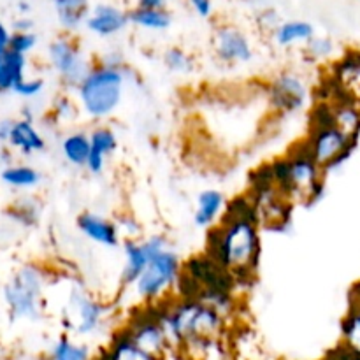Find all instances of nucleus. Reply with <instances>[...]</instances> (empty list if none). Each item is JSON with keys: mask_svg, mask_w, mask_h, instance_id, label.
<instances>
[{"mask_svg": "<svg viewBox=\"0 0 360 360\" xmlns=\"http://www.w3.org/2000/svg\"><path fill=\"white\" fill-rule=\"evenodd\" d=\"M204 253L232 274L239 295L246 294L259 280L262 229L250 218H220L206 231Z\"/></svg>", "mask_w": 360, "mask_h": 360, "instance_id": "nucleus-1", "label": "nucleus"}, {"mask_svg": "<svg viewBox=\"0 0 360 360\" xmlns=\"http://www.w3.org/2000/svg\"><path fill=\"white\" fill-rule=\"evenodd\" d=\"M162 323L172 350L181 352L199 341L221 340L229 329V320L197 299H164Z\"/></svg>", "mask_w": 360, "mask_h": 360, "instance_id": "nucleus-2", "label": "nucleus"}, {"mask_svg": "<svg viewBox=\"0 0 360 360\" xmlns=\"http://www.w3.org/2000/svg\"><path fill=\"white\" fill-rule=\"evenodd\" d=\"M130 76H134V70L127 63L112 67L94 60L91 69L74 90L83 115L94 122L111 118L122 105Z\"/></svg>", "mask_w": 360, "mask_h": 360, "instance_id": "nucleus-3", "label": "nucleus"}, {"mask_svg": "<svg viewBox=\"0 0 360 360\" xmlns=\"http://www.w3.org/2000/svg\"><path fill=\"white\" fill-rule=\"evenodd\" d=\"M49 274L37 262L21 264L2 287V301L9 322L35 323L46 309Z\"/></svg>", "mask_w": 360, "mask_h": 360, "instance_id": "nucleus-4", "label": "nucleus"}, {"mask_svg": "<svg viewBox=\"0 0 360 360\" xmlns=\"http://www.w3.org/2000/svg\"><path fill=\"white\" fill-rule=\"evenodd\" d=\"M60 313L65 334L72 338H94L108 327L111 308L77 281L65 290Z\"/></svg>", "mask_w": 360, "mask_h": 360, "instance_id": "nucleus-5", "label": "nucleus"}, {"mask_svg": "<svg viewBox=\"0 0 360 360\" xmlns=\"http://www.w3.org/2000/svg\"><path fill=\"white\" fill-rule=\"evenodd\" d=\"M285 158H287L285 197L294 204H302L306 207L316 206L326 197V174L308 151L304 139L295 143L285 153Z\"/></svg>", "mask_w": 360, "mask_h": 360, "instance_id": "nucleus-6", "label": "nucleus"}, {"mask_svg": "<svg viewBox=\"0 0 360 360\" xmlns=\"http://www.w3.org/2000/svg\"><path fill=\"white\" fill-rule=\"evenodd\" d=\"M183 260L172 246L162 250L150 259L143 274L137 278L132 288L127 292L134 295L137 306L155 304L158 301L171 297L174 285L181 274ZM125 292V294H127Z\"/></svg>", "mask_w": 360, "mask_h": 360, "instance_id": "nucleus-7", "label": "nucleus"}, {"mask_svg": "<svg viewBox=\"0 0 360 360\" xmlns=\"http://www.w3.org/2000/svg\"><path fill=\"white\" fill-rule=\"evenodd\" d=\"M162 311H164V301L134 306L122 327L132 338L134 343L139 345L148 354L167 359V355L174 350L162 323Z\"/></svg>", "mask_w": 360, "mask_h": 360, "instance_id": "nucleus-8", "label": "nucleus"}, {"mask_svg": "<svg viewBox=\"0 0 360 360\" xmlns=\"http://www.w3.org/2000/svg\"><path fill=\"white\" fill-rule=\"evenodd\" d=\"M46 58L67 91L76 90L94 65V60L86 55L76 35L69 34L58 35L49 42Z\"/></svg>", "mask_w": 360, "mask_h": 360, "instance_id": "nucleus-9", "label": "nucleus"}, {"mask_svg": "<svg viewBox=\"0 0 360 360\" xmlns=\"http://www.w3.org/2000/svg\"><path fill=\"white\" fill-rule=\"evenodd\" d=\"M304 143L316 164L322 167L323 174H329L340 169L352 157L357 148L359 137L350 136L334 123V125L309 129Z\"/></svg>", "mask_w": 360, "mask_h": 360, "instance_id": "nucleus-10", "label": "nucleus"}, {"mask_svg": "<svg viewBox=\"0 0 360 360\" xmlns=\"http://www.w3.org/2000/svg\"><path fill=\"white\" fill-rule=\"evenodd\" d=\"M267 105L278 116H294L304 111L311 91L306 77L292 69L274 74L264 86Z\"/></svg>", "mask_w": 360, "mask_h": 360, "instance_id": "nucleus-11", "label": "nucleus"}, {"mask_svg": "<svg viewBox=\"0 0 360 360\" xmlns=\"http://www.w3.org/2000/svg\"><path fill=\"white\" fill-rule=\"evenodd\" d=\"M255 207L257 221L264 231L274 234H287L294 224L295 204L283 195L276 186L248 190L246 192Z\"/></svg>", "mask_w": 360, "mask_h": 360, "instance_id": "nucleus-12", "label": "nucleus"}, {"mask_svg": "<svg viewBox=\"0 0 360 360\" xmlns=\"http://www.w3.org/2000/svg\"><path fill=\"white\" fill-rule=\"evenodd\" d=\"M169 246H172L171 239L165 234H151L144 239H123L122 250L125 260H123L122 273H120V285L123 288V294L132 288L151 257Z\"/></svg>", "mask_w": 360, "mask_h": 360, "instance_id": "nucleus-13", "label": "nucleus"}, {"mask_svg": "<svg viewBox=\"0 0 360 360\" xmlns=\"http://www.w3.org/2000/svg\"><path fill=\"white\" fill-rule=\"evenodd\" d=\"M211 46H213L214 58L225 67L246 65L255 58L252 39L238 25H217L211 37Z\"/></svg>", "mask_w": 360, "mask_h": 360, "instance_id": "nucleus-14", "label": "nucleus"}, {"mask_svg": "<svg viewBox=\"0 0 360 360\" xmlns=\"http://www.w3.org/2000/svg\"><path fill=\"white\" fill-rule=\"evenodd\" d=\"M181 273L199 287L200 294L202 292H234L238 294L232 274L204 252L183 260Z\"/></svg>", "mask_w": 360, "mask_h": 360, "instance_id": "nucleus-15", "label": "nucleus"}, {"mask_svg": "<svg viewBox=\"0 0 360 360\" xmlns=\"http://www.w3.org/2000/svg\"><path fill=\"white\" fill-rule=\"evenodd\" d=\"M130 25L129 11L111 2H101L90 7L84 28L97 37L109 39L122 34Z\"/></svg>", "mask_w": 360, "mask_h": 360, "instance_id": "nucleus-16", "label": "nucleus"}, {"mask_svg": "<svg viewBox=\"0 0 360 360\" xmlns=\"http://www.w3.org/2000/svg\"><path fill=\"white\" fill-rule=\"evenodd\" d=\"M76 227L88 241L101 245L104 248H118L122 246V236H120L118 225L111 218H105L94 211H84L77 214Z\"/></svg>", "mask_w": 360, "mask_h": 360, "instance_id": "nucleus-17", "label": "nucleus"}, {"mask_svg": "<svg viewBox=\"0 0 360 360\" xmlns=\"http://www.w3.org/2000/svg\"><path fill=\"white\" fill-rule=\"evenodd\" d=\"M90 137V155L84 164L88 174L101 176L105 169V162L118 150V136L109 125H98L88 132Z\"/></svg>", "mask_w": 360, "mask_h": 360, "instance_id": "nucleus-18", "label": "nucleus"}, {"mask_svg": "<svg viewBox=\"0 0 360 360\" xmlns=\"http://www.w3.org/2000/svg\"><path fill=\"white\" fill-rule=\"evenodd\" d=\"M7 144L21 157H34L37 153H44L48 148L44 134L35 127L34 122L18 118L13 120L7 136Z\"/></svg>", "mask_w": 360, "mask_h": 360, "instance_id": "nucleus-19", "label": "nucleus"}, {"mask_svg": "<svg viewBox=\"0 0 360 360\" xmlns=\"http://www.w3.org/2000/svg\"><path fill=\"white\" fill-rule=\"evenodd\" d=\"M91 360H165L148 354L146 350L134 343L123 327H118L109 338L108 347L102 348Z\"/></svg>", "mask_w": 360, "mask_h": 360, "instance_id": "nucleus-20", "label": "nucleus"}, {"mask_svg": "<svg viewBox=\"0 0 360 360\" xmlns=\"http://www.w3.org/2000/svg\"><path fill=\"white\" fill-rule=\"evenodd\" d=\"M225 193L217 188H206L197 195L195 210H193L192 220L197 229H207L214 227L220 221L221 214L225 211Z\"/></svg>", "mask_w": 360, "mask_h": 360, "instance_id": "nucleus-21", "label": "nucleus"}, {"mask_svg": "<svg viewBox=\"0 0 360 360\" xmlns=\"http://www.w3.org/2000/svg\"><path fill=\"white\" fill-rule=\"evenodd\" d=\"M51 4L63 34L74 35L81 27H84V21L90 13L88 0H51Z\"/></svg>", "mask_w": 360, "mask_h": 360, "instance_id": "nucleus-22", "label": "nucleus"}, {"mask_svg": "<svg viewBox=\"0 0 360 360\" xmlns=\"http://www.w3.org/2000/svg\"><path fill=\"white\" fill-rule=\"evenodd\" d=\"M316 32L313 23L306 20H285L280 21L273 30L274 44L280 48H294V46H304L311 37H315Z\"/></svg>", "mask_w": 360, "mask_h": 360, "instance_id": "nucleus-23", "label": "nucleus"}, {"mask_svg": "<svg viewBox=\"0 0 360 360\" xmlns=\"http://www.w3.org/2000/svg\"><path fill=\"white\" fill-rule=\"evenodd\" d=\"M60 153L62 158L72 167L84 169L90 155V137L84 130H72L60 139Z\"/></svg>", "mask_w": 360, "mask_h": 360, "instance_id": "nucleus-24", "label": "nucleus"}, {"mask_svg": "<svg viewBox=\"0 0 360 360\" xmlns=\"http://www.w3.org/2000/svg\"><path fill=\"white\" fill-rule=\"evenodd\" d=\"M0 181L14 190H32L42 183V174L30 164H9L0 171Z\"/></svg>", "mask_w": 360, "mask_h": 360, "instance_id": "nucleus-25", "label": "nucleus"}, {"mask_svg": "<svg viewBox=\"0 0 360 360\" xmlns=\"http://www.w3.org/2000/svg\"><path fill=\"white\" fill-rule=\"evenodd\" d=\"M91 350L83 341L74 340L69 334H60L53 345L49 347L48 354L42 355L41 360H91Z\"/></svg>", "mask_w": 360, "mask_h": 360, "instance_id": "nucleus-26", "label": "nucleus"}, {"mask_svg": "<svg viewBox=\"0 0 360 360\" xmlns=\"http://www.w3.org/2000/svg\"><path fill=\"white\" fill-rule=\"evenodd\" d=\"M27 56L7 49L0 63V94H9L14 90V86L27 76Z\"/></svg>", "mask_w": 360, "mask_h": 360, "instance_id": "nucleus-27", "label": "nucleus"}, {"mask_svg": "<svg viewBox=\"0 0 360 360\" xmlns=\"http://www.w3.org/2000/svg\"><path fill=\"white\" fill-rule=\"evenodd\" d=\"M130 25L148 32H165L172 25V14L169 9H139L132 7L129 11Z\"/></svg>", "mask_w": 360, "mask_h": 360, "instance_id": "nucleus-28", "label": "nucleus"}, {"mask_svg": "<svg viewBox=\"0 0 360 360\" xmlns=\"http://www.w3.org/2000/svg\"><path fill=\"white\" fill-rule=\"evenodd\" d=\"M7 217L25 229L35 227L41 220V202L32 195H23L7 207Z\"/></svg>", "mask_w": 360, "mask_h": 360, "instance_id": "nucleus-29", "label": "nucleus"}, {"mask_svg": "<svg viewBox=\"0 0 360 360\" xmlns=\"http://www.w3.org/2000/svg\"><path fill=\"white\" fill-rule=\"evenodd\" d=\"M162 62H164L165 69L178 76H190L197 70L195 56L192 53L186 51L185 48L179 46H171L162 53Z\"/></svg>", "mask_w": 360, "mask_h": 360, "instance_id": "nucleus-30", "label": "nucleus"}, {"mask_svg": "<svg viewBox=\"0 0 360 360\" xmlns=\"http://www.w3.org/2000/svg\"><path fill=\"white\" fill-rule=\"evenodd\" d=\"M341 347L360 355V304L352 302L350 309L341 322Z\"/></svg>", "mask_w": 360, "mask_h": 360, "instance_id": "nucleus-31", "label": "nucleus"}, {"mask_svg": "<svg viewBox=\"0 0 360 360\" xmlns=\"http://www.w3.org/2000/svg\"><path fill=\"white\" fill-rule=\"evenodd\" d=\"M334 108V122L350 136H360V109L350 101L330 102Z\"/></svg>", "mask_w": 360, "mask_h": 360, "instance_id": "nucleus-32", "label": "nucleus"}, {"mask_svg": "<svg viewBox=\"0 0 360 360\" xmlns=\"http://www.w3.org/2000/svg\"><path fill=\"white\" fill-rule=\"evenodd\" d=\"M334 81L340 86L360 81V51H348L334 63Z\"/></svg>", "mask_w": 360, "mask_h": 360, "instance_id": "nucleus-33", "label": "nucleus"}, {"mask_svg": "<svg viewBox=\"0 0 360 360\" xmlns=\"http://www.w3.org/2000/svg\"><path fill=\"white\" fill-rule=\"evenodd\" d=\"M79 105L77 102L74 101L72 95L65 94H60L56 95V98L53 101L51 104V112L49 116L53 118V122H56L58 125H69V123L76 122L79 118Z\"/></svg>", "mask_w": 360, "mask_h": 360, "instance_id": "nucleus-34", "label": "nucleus"}, {"mask_svg": "<svg viewBox=\"0 0 360 360\" xmlns=\"http://www.w3.org/2000/svg\"><path fill=\"white\" fill-rule=\"evenodd\" d=\"M336 53V44L333 39L323 37V35H315L304 44V58L309 62H326L333 58Z\"/></svg>", "mask_w": 360, "mask_h": 360, "instance_id": "nucleus-35", "label": "nucleus"}, {"mask_svg": "<svg viewBox=\"0 0 360 360\" xmlns=\"http://www.w3.org/2000/svg\"><path fill=\"white\" fill-rule=\"evenodd\" d=\"M44 88H46L44 77L25 76L23 79L14 86L13 94L18 95L20 98H25V101H35L37 97H41Z\"/></svg>", "mask_w": 360, "mask_h": 360, "instance_id": "nucleus-36", "label": "nucleus"}, {"mask_svg": "<svg viewBox=\"0 0 360 360\" xmlns=\"http://www.w3.org/2000/svg\"><path fill=\"white\" fill-rule=\"evenodd\" d=\"M39 44V37L32 32H11L9 51L28 56Z\"/></svg>", "mask_w": 360, "mask_h": 360, "instance_id": "nucleus-37", "label": "nucleus"}, {"mask_svg": "<svg viewBox=\"0 0 360 360\" xmlns=\"http://www.w3.org/2000/svg\"><path fill=\"white\" fill-rule=\"evenodd\" d=\"M116 225H118L122 241L123 239H141V225L134 217L123 214V217L116 221Z\"/></svg>", "mask_w": 360, "mask_h": 360, "instance_id": "nucleus-38", "label": "nucleus"}, {"mask_svg": "<svg viewBox=\"0 0 360 360\" xmlns=\"http://www.w3.org/2000/svg\"><path fill=\"white\" fill-rule=\"evenodd\" d=\"M280 16H278V13L274 9H262L259 13V16H257V25H259L260 30H266L269 34H273L274 28L280 25Z\"/></svg>", "mask_w": 360, "mask_h": 360, "instance_id": "nucleus-39", "label": "nucleus"}, {"mask_svg": "<svg viewBox=\"0 0 360 360\" xmlns=\"http://www.w3.org/2000/svg\"><path fill=\"white\" fill-rule=\"evenodd\" d=\"M188 7L192 9L193 14H197L202 20H210L214 13V2L213 0H186Z\"/></svg>", "mask_w": 360, "mask_h": 360, "instance_id": "nucleus-40", "label": "nucleus"}, {"mask_svg": "<svg viewBox=\"0 0 360 360\" xmlns=\"http://www.w3.org/2000/svg\"><path fill=\"white\" fill-rule=\"evenodd\" d=\"M169 0H136L134 7L139 9H167Z\"/></svg>", "mask_w": 360, "mask_h": 360, "instance_id": "nucleus-41", "label": "nucleus"}, {"mask_svg": "<svg viewBox=\"0 0 360 360\" xmlns=\"http://www.w3.org/2000/svg\"><path fill=\"white\" fill-rule=\"evenodd\" d=\"M9 39H11L9 27L0 20V56L9 49Z\"/></svg>", "mask_w": 360, "mask_h": 360, "instance_id": "nucleus-42", "label": "nucleus"}, {"mask_svg": "<svg viewBox=\"0 0 360 360\" xmlns=\"http://www.w3.org/2000/svg\"><path fill=\"white\" fill-rule=\"evenodd\" d=\"M32 28H34V21L27 16L18 18L13 23V32H32Z\"/></svg>", "mask_w": 360, "mask_h": 360, "instance_id": "nucleus-43", "label": "nucleus"}, {"mask_svg": "<svg viewBox=\"0 0 360 360\" xmlns=\"http://www.w3.org/2000/svg\"><path fill=\"white\" fill-rule=\"evenodd\" d=\"M11 123H13V120L0 118V143H7V136H9Z\"/></svg>", "mask_w": 360, "mask_h": 360, "instance_id": "nucleus-44", "label": "nucleus"}, {"mask_svg": "<svg viewBox=\"0 0 360 360\" xmlns=\"http://www.w3.org/2000/svg\"><path fill=\"white\" fill-rule=\"evenodd\" d=\"M2 165H4V162H2V155H0V171H2Z\"/></svg>", "mask_w": 360, "mask_h": 360, "instance_id": "nucleus-45", "label": "nucleus"}, {"mask_svg": "<svg viewBox=\"0 0 360 360\" xmlns=\"http://www.w3.org/2000/svg\"><path fill=\"white\" fill-rule=\"evenodd\" d=\"M322 360H333V359H330V357H329V355H326V357H323Z\"/></svg>", "mask_w": 360, "mask_h": 360, "instance_id": "nucleus-46", "label": "nucleus"}, {"mask_svg": "<svg viewBox=\"0 0 360 360\" xmlns=\"http://www.w3.org/2000/svg\"><path fill=\"white\" fill-rule=\"evenodd\" d=\"M0 63H2V56H0Z\"/></svg>", "mask_w": 360, "mask_h": 360, "instance_id": "nucleus-47", "label": "nucleus"}]
</instances>
